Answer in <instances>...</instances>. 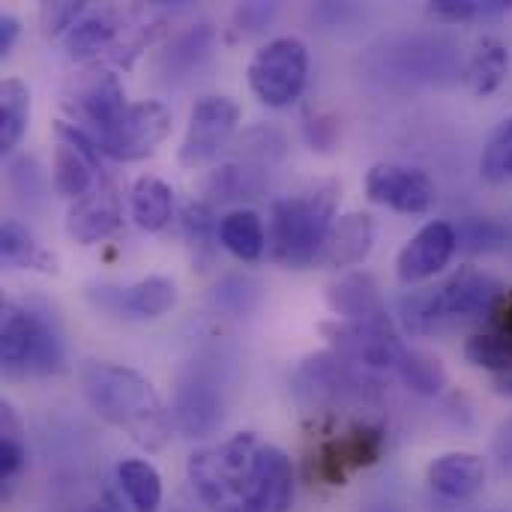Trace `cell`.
<instances>
[{"instance_id": "cell-37", "label": "cell", "mask_w": 512, "mask_h": 512, "mask_svg": "<svg viewBox=\"0 0 512 512\" xmlns=\"http://www.w3.org/2000/svg\"><path fill=\"white\" fill-rule=\"evenodd\" d=\"M276 6L273 3H243L234 12V33L237 36H252L261 27H267V21L273 18Z\"/></svg>"}, {"instance_id": "cell-39", "label": "cell", "mask_w": 512, "mask_h": 512, "mask_svg": "<svg viewBox=\"0 0 512 512\" xmlns=\"http://www.w3.org/2000/svg\"><path fill=\"white\" fill-rule=\"evenodd\" d=\"M24 465V450L15 438H3L0 441V477L9 480L12 474H18Z\"/></svg>"}, {"instance_id": "cell-6", "label": "cell", "mask_w": 512, "mask_h": 512, "mask_svg": "<svg viewBox=\"0 0 512 512\" xmlns=\"http://www.w3.org/2000/svg\"><path fill=\"white\" fill-rule=\"evenodd\" d=\"M63 108L75 117L78 129H84L93 141H99L117 126L129 102L120 78L111 69L90 66L69 81L63 93Z\"/></svg>"}, {"instance_id": "cell-4", "label": "cell", "mask_w": 512, "mask_h": 512, "mask_svg": "<svg viewBox=\"0 0 512 512\" xmlns=\"http://www.w3.org/2000/svg\"><path fill=\"white\" fill-rule=\"evenodd\" d=\"M0 363L18 375H54L63 369V345L54 327L15 303H3L0 315Z\"/></svg>"}, {"instance_id": "cell-40", "label": "cell", "mask_w": 512, "mask_h": 512, "mask_svg": "<svg viewBox=\"0 0 512 512\" xmlns=\"http://www.w3.org/2000/svg\"><path fill=\"white\" fill-rule=\"evenodd\" d=\"M492 453H495V459H498V468L512 477V420H507L501 429H498V435H495V444H492Z\"/></svg>"}, {"instance_id": "cell-42", "label": "cell", "mask_w": 512, "mask_h": 512, "mask_svg": "<svg viewBox=\"0 0 512 512\" xmlns=\"http://www.w3.org/2000/svg\"><path fill=\"white\" fill-rule=\"evenodd\" d=\"M495 315H498V330L512 339V291L501 297V303L495 306Z\"/></svg>"}, {"instance_id": "cell-21", "label": "cell", "mask_w": 512, "mask_h": 512, "mask_svg": "<svg viewBox=\"0 0 512 512\" xmlns=\"http://www.w3.org/2000/svg\"><path fill=\"white\" fill-rule=\"evenodd\" d=\"M222 246L237 255L240 261H258L267 249V234H264V222L255 210H234L228 216H222L219 228H216Z\"/></svg>"}, {"instance_id": "cell-41", "label": "cell", "mask_w": 512, "mask_h": 512, "mask_svg": "<svg viewBox=\"0 0 512 512\" xmlns=\"http://www.w3.org/2000/svg\"><path fill=\"white\" fill-rule=\"evenodd\" d=\"M18 18L15 15H3L0 18V54L6 57L9 51H12V45H15V39H18Z\"/></svg>"}, {"instance_id": "cell-16", "label": "cell", "mask_w": 512, "mask_h": 512, "mask_svg": "<svg viewBox=\"0 0 512 512\" xmlns=\"http://www.w3.org/2000/svg\"><path fill=\"white\" fill-rule=\"evenodd\" d=\"M375 243V222L369 213H345L333 222L327 243L321 249L318 264L324 270H345L357 267L369 258Z\"/></svg>"}, {"instance_id": "cell-27", "label": "cell", "mask_w": 512, "mask_h": 512, "mask_svg": "<svg viewBox=\"0 0 512 512\" xmlns=\"http://www.w3.org/2000/svg\"><path fill=\"white\" fill-rule=\"evenodd\" d=\"M396 369H399L402 384L417 396H438L447 387L444 363L426 351H405Z\"/></svg>"}, {"instance_id": "cell-13", "label": "cell", "mask_w": 512, "mask_h": 512, "mask_svg": "<svg viewBox=\"0 0 512 512\" xmlns=\"http://www.w3.org/2000/svg\"><path fill=\"white\" fill-rule=\"evenodd\" d=\"M432 294H435V309H438L441 324L483 318V315L495 312V306L504 297L498 279H492L489 273H483L477 267L456 270L441 288H432Z\"/></svg>"}, {"instance_id": "cell-19", "label": "cell", "mask_w": 512, "mask_h": 512, "mask_svg": "<svg viewBox=\"0 0 512 512\" xmlns=\"http://www.w3.org/2000/svg\"><path fill=\"white\" fill-rule=\"evenodd\" d=\"M132 219L141 231H162L174 216V192L165 180L144 174L132 183Z\"/></svg>"}, {"instance_id": "cell-28", "label": "cell", "mask_w": 512, "mask_h": 512, "mask_svg": "<svg viewBox=\"0 0 512 512\" xmlns=\"http://www.w3.org/2000/svg\"><path fill=\"white\" fill-rule=\"evenodd\" d=\"M465 357L480 366V369H489L495 375H510L512 372V339L501 330H492V333H477L468 339L465 345Z\"/></svg>"}, {"instance_id": "cell-17", "label": "cell", "mask_w": 512, "mask_h": 512, "mask_svg": "<svg viewBox=\"0 0 512 512\" xmlns=\"http://www.w3.org/2000/svg\"><path fill=\"white\" fill-rule=\"evenodd\" d=\"M426 483L447 501H468L486 486V462L477 453H444L426 468Z\"/></svg>"}, {"instance_id": "cell-26", "label": "cell", "mask_w": 512, "mask_h": 512, "mask_svg": "<svg viewBox=\"0 0 512 512\" xmlns=\"http://www.w3.org/2000/svg\"><path fill=\"white\" fill-rule=\"evenodd\" d=\"M117 36V21L111 12H93V15H84L66 36V51L72 60H93L99 57L102 51L111 48Z\"/></svg>"}, {"instance_id": "cell-15", "label": "cell", "mask_w": 512, "mask_h": 512, "mask_svg": "<svg viewBox=\"0 0 512 512\" xmlns=\"http://www.w3.org/2000/svg\"><path fill=\"white\" fill-rule=\"evenodd\" d=\"M120 225L123 207L111 189H93L84 198L72 201V207L66 210V234L81 246L111 237Z\"/></svg>"}, {"instance_id": "cell-32", "label": "cell", "mask_w": 512, "mask_h": 512, "mask_svg": "<svg viewBox=\"0 0 512 512\" xmlns=\"http://www.w3.org/2000/svg\"><path fill=\"white\" fill-rule=\"evenodd\" d=\"M510 0H432L429 12L447 21H477V18H495L510 12Z\"/></svg>"}, {"instance_id": "cell-14", "label": "cell", "mask_w": 512, "mask_h": 512, "mask_svg": "<svg viewBox=\"0 0 512 512\" xmlns=\"http://www.w3.org/2000/svg\"><path fill=\"white\" fill-rule=\"evenodd\" d=\"M456 249H459L456 228L450 222H429L399 252L396 273H399V279L405 285L432 279L435 273H441L450 264V258H453Z\"/></svg>"}, {"instance_id": "cell-22", "label": "cell", "mask_w": 512, "mask_h": 512, "mask_svg": "<svg viewBox=\"0 0 512 512\" xmlns=\"http://www.w3.org/2000/svg\"><path fill=\"white\" fill-rule=\"evenodd\" d=\"M120 306L132 318H144V321L162 318L177 306V285L168 276H147L120 294Z\"/></svg>"}, {"instance_id": "cell-35", "label": "cell", "mask_w": 512, "mask_h": 512, "mask_svg": "<svg viewBox=\"0 0 512 512\" xmlns=\"http://www.w3.org/2000/svg\"><path fill=\"white\" fill-rule=\"evenodd\" d=\"M84 15V3L81 0H57V3H42L39 6V24L45 36H60L66 30H72Z\"/></svg>"}, {"instance_id": "cell-36", "label": "cell", "mask_w": 512, "mask_h": 512, "mask_svg": "<svg viewBox=\"0 0 512 512\" xmlns=\"http://www.w3.org/2000/svg\"><path fill=\"white\" fill-rule=\"evenodd\" d=\"M9 177H12L15 192L24 195V198L39 195L42 186H45V183H42V171H39V165H36L33 156H18V159L9 165Z\"/></svg>"}, {"instance_id": "cell-10", "label": "cell", "mask_w": 512, "mask_h": 512, "mask_svg": "<svg viewBox=\"0 0 512 512\" xmlns=\"http://www.w3.org/2000/svg\"><path fill=\"white\" fill-rule=\"evenodd\" d=\"M240 120V105L231 96H204L195 102L186 126V138L180 144V162L186 168L207 165L228 144Z\"/></svg>"}, {"instance_id": "cell-30", "label": "cell", "mask_w": 512, "mask_h": 512, "mask_svg": "<svg viewBox=\"0 0 512 512\" xmlns=\"http://www.w3.org/2000/svg\"><path fill=\"white\" fill-rule=\"evenodd\" d=\"M210 51H213V30L198 27V30L183 33L171 45V51L165 54V66H168V72H192L210 57Z\"/></svg>"}, {"instance_id": "cell-1", "label": "cell", "mask_w": 512, "mask_h": 512, "mask_svg": "<svg viewBox=\"0 0 512 512\" xmlns=\"http://www.w3.org/2000/svg\"><path fill=\"white\" fill-rule=\"evenodd\" d=\"M189 480L213 512H288L291 459L252 432H240L189 459Z\"/></svg>"}, {"instance_id": "cell-5", "label": "cell", "mask_w": 512, "mask_h": 512, "mask_svg": "<svg viewBox=\"0 0 512 512\" xmlns=\"http://www.w3.org/2000/svg\"><path fill=\"white\" fill-rule=\"evenodd\" d=\"M306 78H309V51L294 36L267 42L249 63V87L270 108H285L294 99H300Z\"/></svg>"}, {"instance_id": "cell-8", "label": "cell", "mask_w": 512, "mask_h": 512, "mask_svg": "<svg viewBox=\"0 0 512 512\" xmlns=\"http://www.w3.org/2000/svg\"><path fill=\"white\" fill-rule=\"evenodd\" d=\"M171 417L186 438H210L225 420V387L216 372L192 366L180 378Z\"/></svg>"}, {"instance_id": "cell-38", "label": "cell", "mask_w": 512, "mask_h": 512, "mask_svg": "<svg viewBox=\"0 0 512 512\" xmlns=\"http://www.w3.org/2000/svg\"><path fill=\"white\" fill-rule=\"evenodd\" d=\"M306 141L312 144V150H330L339 141V120L327 117V114H315L306 120Z\"/></svg>"}, {"instance_id": "cell-7", "label": "cell", "mask_w": 512, "mask_h": 512, "mask_svg": "<svg viewBox=\"0 0 512 512\" xmlns=\"http://www.w3.org/2000/svg\"><path fill=\"white\" fill-rule=\"evenodd\" d=\"M318 333L327 339L333 354L363 369H396L405 348L393 330V321H321Z\"/></svg>"}, {"instance_id": "cell-33", "label": "cell", "mask_w": 512, "mask_h": 512, "mask_svg": "<svg viewBox=\"0 0 512 512\" xmlns=\"http://www.w3.org/2000/svg\"><path fill=\"white\" fill-rule=\"evenodd\" d=\"M402 324L408 333L414 336H429L441 327L438 309H435V294L432 288L426 291H414L402 300Z\"/></svg>"}, {"instance_id": "cell-31", "label": "cell", "mask_w": 512, "mask_h": 512, "mask_svg": "<svg viewBox=\"0 0 512 512\" xmlns=\"http://www.w3.org/2000/svg\"><path fill=\"white\" fill-rule=\"evenodd\" d=\"M210 192L222 201H231V198H255L264 186L261 180V171L258 168H249V165H225L219 168L213 177H210Z\"/></svg>"}, {"instance_id": "cell-23", "label": "cell", "mask_w": 512, "mask_h": 512, "mask_svg": "<svg viewBox=\"0 0 512 512\" xmlns=\"http://www.w3.org/2000/svg\"><path fill=\"white\" fill-rule=\"evenodd\" d=\"M120 489L126 492L135 512H159L162 504V477L159 471L144 459H123L117 465Z\"/></svg>"}, {"instance_id": "cell-3", "label": "cell", "mask_w": 512, "mask_h": 512, "mask_svg": "<svg viewBox=\"0 0 512 512\" xmlns=\"http://www.w3.org/2000/svg\"><path fill=\"white\" fill-rule=\"evenodd\" d=\"M339 204V183L321 180L306 192L279 198L270 213V255L288 270L318 264Z\"/></svg>"}, {"instance_id": "cell-24", "label": "cell", "mask_w": 512, "mask_h": 512, "mask_svg": "<svg viewBox=\"0 0 512 512\" xmlns=\"http://www.w3.org/2000/svg\"><path fill=\"white\" fill-rule=\"evenodd\" d=\"M30 123V90L18 78L0 84V153L18 147Z\"/></svg>"}, {"instance_id": "cell-29", "label": "cell", "mask_w": 512, "mask_h": 512, "mask_svg": "<svg viewBox=\"0 0 512 512\" xmlns=\"http://www.w3.org/2000/svg\"><path fill=\"white\" fill-rule=\"evenodd\" d=\"M480 171L489 183H507L512 180V117H507L486 141Z\"/></svg>"}, {"instance_id": "cell-25", "label": "cell", "mask_w": 512, "mask_h": 512, "mask_svg": "<svg viewBox=\"0 0 512 512\" xmlns=\"http://www.w3.org/2000/svg\"><path fill=\"white\" fill-rule=\"evenodd\" d=\"M510 69V54L507 45L495 36L480 39V45L471 54V66H468V78H471V90L477 96H489L495 93Z\"/></svg>"}, {"instance_id": "cell-9", "label": "cell", "mask_w": 512, "mask_h": 512, "mask_svg": "<svg viewBox=\"0 0 512 512\" xmlns=\"http://www.w3.org/2000/svg\"><path fill=\"white\" fill-rule=\"evenodd\" d=\"M168 132H171L168 105L156 99H144V102H132L117 120V126L96 141V147L102 150V156L129 162V159H141L153 153L156 144L165 141Z\"/></svg>"}, {"instance_id": "cell-34", "label": "cell", "mask_w": 512, "mask_h": 512, "mask_svg": "<svg viewBox=\"0 0 512 512\" xmlns=\"http://www.w3.org/2000/svg\"><path fill=\"white\" fill-rule=\"evenodd\" d=\"M459 249L480 255V252H495L504 246V228L495 225L492 219H468L459 231Z\"/></svg>"}, {"instance_id": "cell-20", "label": "cell", "mask_w": 512, "mask_h": 512, "mask_svg": "<svg viewBox=\"0 0 512 512\" xmlns=\"http://www.w3.org/2000/svg\"><path fill=\"white\" fill-rule=\"evenodd\" d=\"M0 258L6 267L15 270H36V273H57V261L51 252L42 249V243L15 219H6L0 225Z\"/></svg>"}, {"instance_id": "cell-43", "label": "cell", "mask_w": 512, "mask_h": 512, "mask_svg": "<svg viewBox=\"0 0 512 512\" xmlns=\"http://www.w3.org/2000/svg\"><path fill=\"white\" fill-rule=\"evenodd\" d=\"M90 512H123V507H120L117 501H111V498H105L102 504H96V507H93V510H90Z\"/></svg>"}, {"instance_id": "cell-18", "label": "cell", "mask_w": 512, "mask_h": 512, "mask_svg": "<svg viewBox=\"0 0 512 512\" xmlns=\"http://www.w3.org/2000/svg\"><path fill=\"white\" fill-rule=\"evenodd\" d=\"M327 303L336 312V318L342 315V321H375V324L390 321L381 291H378V282L369 273H348V276L330 282Z\"/></svg>"}, {"instance_id": "cell-12", "label": "cell", "mask_w": 512, "mask_h": 512, "mask_svg": "<svg viewBox=\"0 0 512 512\" xmlns=\"http://www.w3.org/2000/svg\"><path fill=\"white\" fill-rule=\"evenodd\" d=\"M366 195L375 204H384L408 216L429 213L438 201V189L426 171L408 165H390V162H381L366 174Z\"/></svg>"}, {"instance_id": "cell-2", "label": "cell", "mask_w": 512, "mask_h": 512, "mask_svg": "<svg viewBox=\"0 0 512 512\" xmlns=\"http://www.w3.org/2000/svg\"><path fill=\"white\" fill-rule=\"evenodd\" d=\"M81 384L90 408L138 447L156 453L171 441L174 417L153 384L135 369L120 363H87L81 369Z\"/></svg>"}, {"instance_id": "cell-11", "label": "cell", "mask_w": 512, "mask_h": 512, "mask_svg": "<svg viewBox=\"0 0 512 512\" xmlns=\"http://www.w3.org/2000/svg\"><path fill=\"white\" fill-rule=\"evenodd\" d=\"M387 450L381 426H357L333 441H324L315 453V477L327 486H345L354 471L372 468Z\"/></svg>"}]
</instances>
